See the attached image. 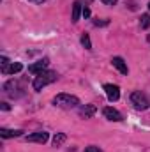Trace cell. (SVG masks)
Masks as SVG:
<instances>
[{"label":"cell","mask_w":150,"mask_h":152,"mask_svg":"<svg viewBox=\"0 0 150 152\" xmlns=\"http://www.w3.org/2000/svg\"><path fill=\"white\" fill-rule=\"evenodd\" d=\"M88 2H92V0H88Z\"/></svg>","instance_id":"24"},{"label":"cell","mask_w":150,"mask_h":152,"mask_svg":"<svg viewBox=\"0 0 150 152\" xmlns=\"http://www.w3.org/2000/svg\"><path fill=\"white\" fill-rule=\"evenodd\" d=\"M103 4H106V5H115L117 0H103Z\"/></svg>","instance_id":"20"},{"label":"cell","mask_w":150,"mask_h":152,"mask_svg":"<svg viewBox=\"0 0 150 152\" xmlns=\"http://www.w3.org/2000/svg\"><path fill=\"white\" fill-rule=\"evenodd\" d=\"M50 138V134L46 131H37V133H32L27 136V142H36V143H46Z\"/></svg>","instance_id":"6"},{"label":"cell","mask_w":150,"mask_h":152,"mask_svg":"<svg viewBox=\"0 0 150 152\" xmlns=\"http://www.w3.org/2000/svg\"><path fill=\"white\" fill-rule=\"evenodd\" d=\"M57 78H58V75H57L55 71H44V73H41V75L36 76L32 87H34V90H41V88H44L46 85L57 81Z\"/></svg>","instance_id":"2"},{"label":"cell","mask_w":150,"mask_h":152,"mask_svg":"<svg viewBox=\"0 0 150 152\" xmlns=\"http://www.w3.org/2000/svg\"><path fill=\"white\" fill-rule=\"evenodd\" d=\"M53 104L58 106V108H64V110H71V108H76L79 106V99L73 96V94H57L53 97Z\"/></svg>","instance_id":"1"},{"label":"cell","mask_w":150,"mask_h":152,"mask_svg":"<svg viewBox=\"0 0 150 152\" xmlns=\"http://www.w3.org/2000/svg\"><path fill=\"white\" fill-rule=\"evenodd\" d=\"M131 103L134 104L136 110H147V108H150V99L141 90H136V92L131 94Z\"/></svg>","instance_id":"3"},{"label":"cell","mask_w":150,"mask_h":152,"mask_svg":"<svg viewBox=\"0 0 150 152\" xmlns=\"http://www.w3.org/2000/svg\"><path fill=\"white\" fill-rule=\"evenodd\" d=\"M79 117H83V118H90V117H94V113L97 112V108H95V104H83V106H79Z\"/></svg>","instance_id":"8"},{"label":"cell","mask_w":150,"mask_h":152,"mask_svg":"<svg viewBox=\"0 0 150 152\" xmlns=\"http://www.w3.org/2000/svg\"><path fill=\"white\" fill-rule=\"evenodd\" d=\"M0 108H2L4 112H7V110H11V106H9L7 103H0Z\"/></svg>","instance_id":"18"},{"label":"cell","mask_w":150,"mask_h":152,"mask_svg":"<svg viewBox=\"0 0 150 152\" xmlns=\"http://www.w3.org/2000/svg\"><path fill=\"white\" fill-rule=\"evenodd\" d=\"M23 69V66L20 64V62H12V64H9L7 67H2V73L4 75H16V73H20Z\"/></svg>","instance_id":"10"},{"label":"cell","mask_w":150,"mask_h":152,"mask_svg":"<svg viewBox=\"0 0 150 152\" xmlns=\"http://www.w3.org/2000/svg\"><path fill=\"white\" fill-rule=\"evenodd\" d=\"M103 88H104V92H106V96H108L110 101H118V97H120V88H118L117 85H113V83H106Z\"/></svg>","instance_id":"5"},{"label":"cell","mask_w":150,"mask_h":152,"mask_svg":"<svg viewBox=\"0 0 150 152\" xmlns=\"http://www.w3.org/2000/svg\"><path fill=\"white\" fill-rule=\"evenodd\" d=\"M108 23H110L108 20H104V21H99V20H95V21H94V25H95V27H104V25H108Z\"/></svg>","instance_id":"17"},{"label":"cell","mask_w":150,"mask_h":152,"mask_svg":"<svg viewBox=\"0 0 150 152\" xmlns=\"http://www.w3.org/2000/svg\"><path fill=\"white\" fill-rule=\"evenodd\" d=\"M147 41H149V42H150V34H149V36H147Z\"/></svg>","instance_id":"22"},{"label":"cell","mask_w":150,"mask_h":152,"mask_svg":"<svg viewBox=\"0 0 150 152\" xmlns=\"http://www.w3.org/2000/svg\"><path fill=\"white\" fill-rule=\"evenodd\" d=\"M30 2H36V4H42L44 0H30Z\"/></svg>","instance_id":"21"},{"label":"cell","mask_w":150,"mask_h":152,"mask_svg":"<svg viewBox=\"0 0 150 152\" xmlns=\"http://www.w3.org/2000/svg\"><path fill=\"white\" fill-rule=\"evenodd\" d=\"M85 152H103L99 147H95V145H90V147H87L85 149Z\"/></svg>","instance_id":"16"},{"label":"cell","mask_w":150,"mask_h":152,"mask_svg":"<svg viewBox=\"0 0 150 152\" xmlns=\"http://www.w3.org/2000/svg\"><path fill=\"white\" fill-rule=\"evenodd\" d=\"M83 16H85V18L90 16V9H88V7H83Z\"/></svg>","instance_id":"19"},{"label":"cell","mask_w":150,"mask_h":152,"mask_svg":"<svg viewBox=\"0 0 150 152\" xmlns=\"http://www.w3.org/2000/svg\"><path fill=\"white\" fill-rule=\"evenodd\" d=\"M64 142H66V134H64V133H57V134L53 136V147H60Z\"/></svg>","instance_id":"13"},{"label":"cell","mask_w":150,"mask_h":152,"mask_svg":"<svg viewBox=\"0 0 150 152\" xmlns=\"http://www.w3.org/2000/svg\"><path fill=\"white\" fill-rule=\"evenodd\" d=\"M111 64H113V67H117L122 75H127V73H129L127 64L124 62V58H122V57H113V58H111Z\"/></svg>","instance_id":"9"},{"label":"cell","mask_w":150,"mask_h":152,"mask_svg":"<svg viewBox=\"0 0 150 152\" xmlns=\"http://www.w3.org/2000/svg\"><path fill=\"white\" fill-rule=\"evenodd\" d=\"M103 113H104V117H106L108 120H111V122H120V120H122L120 112L115 110V108H111V106H106V108L103 110Z\"/></svg>","instance_id":"7"},{"label":"cell","mask_w":150,"mask_h":152,"mask_svg":"<svg viewBox=\"0 0 150 152\" xmlns=\"http://www.w3.org/2000/svg\"><path fill=\"white\" fill-rule=\"evenodd\" d=\"M81 44H83L87 50H92V42H90V37H88V34H83V36H81Z\"/></svg>","instance_id":"15"},{"label":"cell","mask_w":150,"mask_h":152,"mask_svg":"<svg viewBox=\"0 0 150 152\" xmlns=\"http://www.w3.org/2000/svg\"><path fill=\"white\" fill-rule=\"evenodd\" d=\"M140 25H141V28H149L150 27V14H143V16H141Z\"/></svg>","instance_id":"14"},{"label":"cell","mask_w":150,"mask_h":152,"mask_svg":"<svg viewBox=\"0 0 150 152\" xmlns=\"http://www.w3.org/2000/svg\"><path fill=\"white\" fill-rule=\"evenodd\" d=\"M79 14H83V9H81V2H78V0H76L74 4H73V16H71L73 23H78Z\"/></svg>","instance_id":"12"},{"label":"cell","mask_w":150,"mask_h":152,"mask_svg":"<svg viewBox=\"0 0 150 152\" xmlns=\"http://www.w3.org/2000/svg\"><path fill=\"white\" fill-rule=\"evenodd\" d=\"M149 9H150V4H149Z\"/></svg>","instance_id":"23"},{"label":"cell","mask_w":150,"mask_h":152,"mask_svg":"<svg viewBox=\"0 0 150 152\" xmlns=\"http://www.w3.org/2000/svg\"><path fill=\"white\" fill-rule=\"evenodd\" d=\"M21 134H23L21 129H5V127L0 129V136L2 138H16V136H21Z\"/></svg>","instance_id":"11"},{"label":"cell","mask_w":150,"mask_h":152,"mask_svg":"<svg viewBox=\"0 0 150 152\" xmlns=\"http://www.w3.org/2000/svg\"><path fill=\"white\" fill-rule=\"evenodd\" d=\"M48 64H50V60L48 58H41L37 62H34V64H30L28 66V73H32V75H41V73H44L46 71V67H48Z\"/></svg>","instance_id":"4"}]
</instances>
